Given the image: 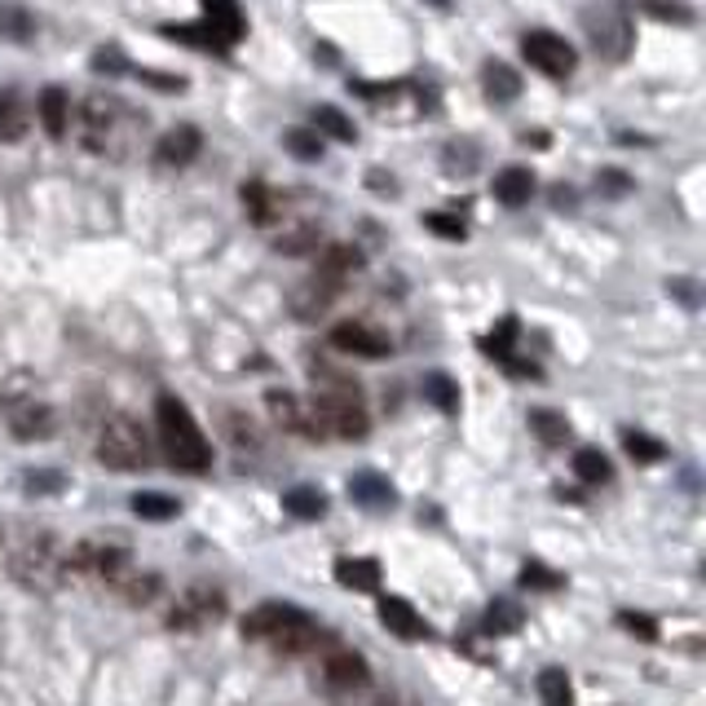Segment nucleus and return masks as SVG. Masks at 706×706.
Wrapping results in <instances>:
<instances>
[{
    "label": "nucleus",
    "mask_w": 706,
    "mask_h": 706,
    "mask_svg": "<svg viewBox=\"0 0 706 706\" xmlns=\"http://www.w3.org/2000/svg\"><path fill=\"white\" fill-rule=\"evenodd\" d=\"M155 424H159V446H164V460L177 468V473H208L213 464V446L204 437V428L195 424L190 407L172 394H159L155 402Z\"/></svg>",
    "instance_id": "f257e3e1"
},
{
    "label": "nucleus",
    "mask_w": 706,
    "mask_h": 706,
    "mask_svg": "<svg viewBox=\"0 0 706 706\" xmlns=\"http://www.w3.org/2000/svg\"><path fill=\"white\" fill-rule=\"evenodd\" d=\"M80 119H85V146L93 155H128V146L146 133V115L106 93L85 98Z\"/></svg>",
    "instance_id": "f03ea898"
},
{
    "label": "nucleus",
    "mask_w": 706,
    "mask_h": 706,
    "mask_svg": "<svg viewBox=\"0 0 706 706\" xmlns=\"http://www.w3.org/2000/svg\"><path fill=\"white\" fill-rule=\"evenodd\" d=\"M243 640H261V645L279 650V654H309L318 645V627L300 605L287 601H266L256 605L243 622H239Z\"/></svg>",
    "instance_id": "7ed1b4c3"
},
{
    "label": "nucleus",
    "mask_w": 706,
    "mask_h": 706,
    "mask_svg": "<svg viewBox=\"0 0 706 706\" xmlns=\"http://www.w3.org/2000/svg\"><path fill=\"white\" fill-rule=\"evenodd\" d=\"M98 460L111 473H142L151 464V437L133 415H106L98 428Z\"/></svg>",
    "instance_id": "20e7f679"
},
{
    "label": "nucleus",
    "mask_w": 706,
    "mask_h": 706,
    "mask_svg": "<svg viewBox=\"0 0 706 706\" xmlns=\"http://www.w3.org/2000/svg\"><path fill=\"white\" fill-rule=\"evenodd\" d=\"M124 569H133V552L115 539H80L72 552H62V574H76V579H98V583H115Z\"/></svg>",
    "instance_id": "39448f33"
},
{
    "label": "nucleus",
    "mask_w": 706,
    "mask_h": 706,
    "mask_svg": "<svg viewBox=\"0 0 706 706\" xmlns=\"http://www.w3.org/2000/svg\"><path fill=\"white\" fill-rule=\"evenodd\" d=\"M579 23H583V36L592 40V49L601 57L622 62L631 53L636 31H631V14L618 5V0H592V5L579 14Z\"/></svg>",
    "instance_id": "423d86ee"
},
{
    "label": "nucleus",
    "mask_w": 706,
    "mask_h": 706,
    "mask_svg": "<svg viewBox=\"0 0 706 706\" xmlns=\"http://www.w3.org/2000/svg\"><path fill=\"white\" fill-rule=\"evenodd\" d=\"M309 407H313V420H318V433L323 437L362 441L371 433V420H367V407L358 394H313Z\"/></svg>",
    "instance_id": "0eeeda50"
},
{
    "label": "nucleus",
    "mask_w": 706,
    "mask_h": 706,
    "mask_svg": "<svg viewBox=\"0 0 706 706\" xmlns=\"http://www.w3.org/2000/svg\"><path fill=\"white\" fill-rule=\"evenodd\" d=\"M522 53L535 72H543L548 80H565L574 67H579V53H574V44L556 31H526L522 40Z\"/></svg>",
    "instance_id": "6e6552de"
},
{
    "label": "nucleus",
    "mask_w": 706,
    "mask_h": 706,
    "mask_svg": "<svg viewBox=\"0 0 706 706\" xmlns=\"http://www.w3.org/2000/svg\"><path fill=\"white\" fill-rule=\"evenodd\" d=\"M221 618H226V596L217 588H204V583L181 592L172 601V609H168V627L172 631H204V627H213Z\"/></svg>",
    "instance_id": "1a4fd4ad"
},
{
    "label": "nucleus",
    "mask_w": 706,
    "mask_h": 706,
    "mask_svg": "<svg viewBox=\"0 0 706 706\" xmlns=\"http://www.w3.org/2000/svg\"><path fill=\"white\" fill-rule=\"evenodd\" d=\"M345 292V279H336V274H328L323 266H318L309 279H300L296 287H292V296H287V309L300 318V323H318L332 305H336V296Z\"/></svg>",
    "instance_id": "9d476101"
},
{
    "label": "nucleus",
    "mask_w": 706,
    "mask_h": 706,
    "mask_svg": "<svg viewBox=\"0 0 706 706\" xmlns=\"http://www.w3.org/2000/svg\"><path fill=\"white\" fill-rule=\"evenodd\" d=\"M57 574H62V548H57L53 535L31 539V543L14 556V579H18L23 588H53Z\"/></svg>",
    "instance_id": "9b49d317"
},
{
    "label": "nucleus",
    "mask_w": 706,
    "mask_h": 706,
    "mask_svg": "<svg viewBox=\"0 0 706 706\" xmlns=\"http://www.w3.org/2000/svg\"><path fill=\"white\" fill-rule=\"evenodd\" d=\"M266 411H270V420H274L283 433L305 437V441H323V433H318V420H313L309 398L287 394V389H270V394H266Z\"/></svg>",
    "instance_id": "f8f14e48"
},
{
    "label": "nucleus",
    "mask_w": 706,
    "mask_h": 706,
    "mask_svg": "<svg viewBox=\"0 0 706 706\" xmlns=\"http://www.w3.org/2000/svg\"><path fill=\"white\" fill-rule=\"evenodd\" d=\"M323 680H328L332 693L354 697V693H367V689H371V667H367V658H358L354 650H336V654L328 658V667H323Z\"/></svg>",
    "instance_id": "ddd939ff"
},
{
    "label": "nucleus",
    "mask_w": 706,
    "mask_h": 706,
    "mask_svg": "<svg viewBox=\"0 0 706 706\" xmlns=\"http://www.w3.org/2000/svg\"><path fill=\"white\" fill-rule=\"evenodd\" d=\"M53 428H57V420H53L49 402H40V398H14L10 402V433L18 441H44V437H53Z\"/></svg>",
    "instance_id": "4468645a"
},
{
    "label": "nucleus",
    "mask_w": 706,
    "mask_h": 706,
    "mask_svg": "<svg viewBox=\"0 0 706 706\" xmlns=\"http://www.w3.org/2000/svg\"><path fill=\"white\" fill-rule=\"evenodd\" d=\"M332 349L354 354V358H389V336H380L371 323H336L332 328Z\"/></svg>",
    "instance_id": "2eb2a0df"
},
{
    "label": "nucleus",
    "mask_w": 706,
    "mask_h": 706,
    "mask_svg": "<svg viewBox=\"0 0 706 706\" xmlns=\"http://www.w3.org/2000/svg\"><path fill=\"white\" fill-rule=\"evenodd\" d=\"M200 151H204L200 128L195 124H177V128H168V133L155 142V164L159 168H185Z\"/></svg>",
    "instance_id": "dca6fc26"
},
{
    "label": "nucleus",
    "mask_w": 706,
    "mask_h": 706,
    "mask_svg": "<svg viewBox=\"0 0 706 706\" xmlns=\"http://www.w3.org/2000/svg\"><path fill=\"white\" fill-rule=\"evenodd\" d=\"M380 622L389 627L398 640H428L433 636V627L415 614V605L411 601H402V596H384L380 601Z\"/></svg>",
    "instance_id": "f3484780"
},
{
    "label": "nucleus",
    "mask_w": 706,
    "mask_h": 706,
    "mask_svg": "<svg viewBox=\"0 0 706 706\" xmlns=\"http://www.w3.org/2000/svg\"><path fill=\"white\" fill-rule=\"evenodd\" d=\"M36 115H40L44 133H49L53 142L67 138V124H72V98H67V89L49 85V89L40 93V102H36Z\"/></svg>",
    "instance_id": "a211bd4d"
},
{
    "label": "nucleus",
    "mask_w": 706,
    "mask_h": 706,
    "mask_svg": "<svg viewBox=\"0 0 706 706\" xmlns=\"http://www.w3.org/2000/svg\"><path fill=\"white\" fill-rule=\"evenodd\" d=\"M31 128V106L18 89H0V142H23Z\"/></svg>",
    "instance_id": "6ab92c4d"
},
{
    "label": "nucleus",
    "mask_w": 706,
    "mask_h": 706,
    "mask_svg": "<svg viewBox=\"0 0 706 706\" xmlns=\"http://www.w3.org/2000/svg\"><path fill=\"white\" fill-rule=\"evenodd\" d=\"M204 23L226 40V44H239L247 23H243V10L239 0H204Z\"/></svg>",
    "instance_id": "aec40b11"
},
{
    "label": "nucleus",
    "mask_w": 706,
    "mask_h": 706,
    "mask_svg": "<svg viewBox=\"0 0 706 706\" xmlns=\"http://www.w3.org/2000/svg\"><path fill=\"white\" fill-rule=\"evenodd\" d=\"M530 195H535V172L530 168H503L499 177H495V200L503 204V208H526L530 204Z\"/></svg>",
    "instance_id": "412c9836"
},
{
    "label": "nucleus",
    "mask_w": 706,
    "mask_h": 706,
    "mask_svg": "<svg viewBox=\"0 0 706 706\" xmlns=\"http://www.w3.org/2000/svg\"><path fill=\"white\" fill-rule=\"evenodd\" d=\"M336 583L349 592H375L380 588V561L371 556H341L336 561Z\"/></svg>",
    "instance_id": "4be33fe9"
},
{
    "label": "nucleus",
    "mask_w": 706,
    "mask_h": 706,
    "mask_svg": "<svg viewBox=\"0 0 706 706\" xmlns=\"http://www.w3.org/2000/svg\"><path fill=\"white\" fill-rule=\"evenodd\" d=\"M482 89H486V98H490L495 106L517 102V93H522V76L512 72L508 62H486V67H482Z\"/></svg>",
    "instance_id": "5701e85b"
},
{
    "label": "nucleus",
    "mask_w": 706,
    "mask_h": 706,
    "mask_svg": "<svg viewBox=\"0 0 706 706\" xmlns=\"http://www.w3.org/2000/svg\"><path fill=\"white\" fill-rule=\"evenodd\" d=\"M239 195H243V208H247V217L256 226H274L279 221V200H274V190L266 181H243Z\"/></svg>",
    "instance_id": "b1692460"
},
{
    "label": "nucleus",
    "mask_w": 706,
    "mask_h": 706,
    "mask_svg": "<svg viewBox=\"0 0 706 706\" xmlns=\"http://www.w3.org/2000/svg\"><path fill=\"white\" fill-rule=\"evenodd\" d=\"M111 588H115L128 605H146V601L159 596V574H151V569H124Z\"/></svg>",
    "instance_id": "393cba45"
},
{
    "label": "nucleus",
    "mask_w": 706,
    "mask_h": 706,
    "mask_svg": "<svg viewBox=\"0 0 706 706\" xmlns=\"http://www.w3.org/2000/svg\"><path fill=\"white\" fill-rule=\"evenodd\" d=\"M574 477H579L583 486H605L614 477L609 455L601 451V446H579V451H574Z\"/></svg>",
    "instance_id": "a878e982"
},
{
    "label": "nucleus",
    "mask_w": 706,
    "mask_h": 706,
    "mask_svg": "<svg viewBox=\"0 0 706 706\" xmlns=\"http://www.w3.org/2000/svg\"><path fill=\"white\" fill-rule=\"evenodd\" d=\"M36 36V18L27 5H18V0H5L0 5V40H14V44H27Z\"/></svg>",
    "instance_id": "bb28decb"
},
{
    "label": "nucleus",
    "mask_w": 706,
    "mask_h": 706,
    "mask_svg": "<svg viewBox=\"0 0 706 706\" xmlns=\"http://www.w3.org/2000/svg\"><path fill=\"white\" fill-rule=\"evenodd\" d=\"M283 508L292 512V517H300V522H318L328 512V495L318 490V486H292L283 495Z\"/></svg>",
    "instance_id": "cd10ccee"
},
{
    "label": "nucleus",
    "mask_w": 706,
    "mask_h": 706,
    "mask_svg": "<svg viewBox=\"0 0 706 706\" xmlns=\"http://www.w3.org/2000/svg\"><path fill=\"white\" fill-rule=\"evenodd\" d=\"M349 495H354V503H367V508H389L394 503V486L380 473H358L349 482Z\"/></svg>",
    "instance_id": "c85d7f7f"
},
{
    "label": "nucleus",
    "mask_w": 706,
    "mask_h": 706,
    "mask_svg": "<svg viewBox=\"0 0 706 706\" xmlns=\"http://www.w3.org/2000/svg\"><path fill=\"white\" fill-rule=\"evenodd\" d=\"M128 503H133V512H138L142 522H172L177 512H181V503L172 495H164V490H138Z\"/></svg>",
    "instance_id": "c756f323"
},
{
    "label": "nucleus",
    "mask_w": 706,
    "mask_h": 706,
    "mask_svg": "<svg viewBox=\"0 0 706 706\" xmlns=\"http://www.w3.org/2000/svg\"><path fill=\"white\" fill-rule=\"evenodd\" d=\"M318 239H323V234H318L313 221H296V226H287V230L274 239V252H279V256H309V252L318 247Z\"/></svg>",
    "instance_id": "7c9ffc66"
},
{
    "label": "nucleus",
    "mask_w": 706,
    "mask_h": 706,
    "mask_svg": "<svg viewBox=\"0 0 706 706\" xmlns=\"http://www.w3.org/2000/svg\"><path fill=\"white\" fill-rule=\"evenodd\" d=\"M164 36L168 40H177V44H190V49H208V53H221V49H230L208 23H185V27H164Z\"/></svg>",
    "instance_id": "2f4dec72"
},
{
    "label": "nucleus",
    "mask_w": 706,
    "mask_h": 706,
    "mask_svg": "<svg viewBox=\"0 0 706 706\" xmlns=\"http://www.w3.org/2000/svg\"><path fill=\"white\" fill-rule=\"evenodd\" d=\"M313 133L318 138H332V142H358V128H354V119H345L336 106H313Z\"/></svg>",
    "instance_id": "473e14b6"
},
{
    "label": "nucleus",
    "mask_w": 706,
    "mask_h": 706,
    "mask_svg": "<svg viewBox=\"0 0 706 706\" xmlns=\"http://www.w3.org/2000/svg\"><path fill=\"white\" fill-rule=\"evenodd\" d=\"M424 398H428L437 411L451 415V411H460V384L446 375V371H428V375H424Z\"/></svg>",
    "instance_id": "72a5a7b5"
},
{
    "label": "nucleus",
    "mask_w": 706,
    "mask_h": 706,
    "mask_svg": "<svg viewBox=\"0 0 706 706\" xmlns=\"http://www.w3.org/2000/svg\"><path fill=\"white\" fill-rule=\"evenodd\" d=\"M318 266H323L328 274H336V279H354L358 270H362V252L358 247H349V243H332L323 256H318Z\"/></svg>",
    "instance_id": "f704fd0d"
},
{
    "label": "nucleus",
    "mask_w": 706,
    "mask_h": 706,
    "mask_svg": "<svg viewBox=\"0 0 706 706\" xmlns=\"http://www.w3.org/2000/svg\"><path fill=\"white\" fill-rule=\"evenodd\" d=\"M530 428H535V437L543 441V446H565L569 441V420L561 415V411H530Z\"/></svg>",
    "instance_id": "c9c22d12"
},
{
    "label": "nucleus",
    "mask_w": 706,
    "mask_h": 706,
    "mask_svg": "<svg viewBox=\"0 0 706 706\" xmlns=\"http://www.w3.org/2000/svg\"><path fill=\"white\" fill-rule=\"evenodd\" d=\"M539 702L543 706H574V689H569V676L561 667L539 671Z\"/></svg>",
    "instance_id": "e433bc0d"
},
{
    "label": "nucleus",
    "mask_w": 706,
    "mask_h": 706,
    "mask_svg": "<svg viewBox=\"0 0 706 706\" xmlns=\"http://www.w3.org/2000/svg\"><path fill=\"white\" fill-rule=\"evenodd\" d=\"M283 146H287V155H296L300 164L323 159V138H318L313 128H287V133H283Z\"/></svg>",
    "instance_id": "4c0bfd02"
},
{
    "label": "nucleus",
    "mask_w": 706,
    "mask_h": 706,
    "mask_svg": "<svg viewBox=\"0 0 706 706\" xmlns=\"http://www.w3.org/2000/svg\"><path fill=\"white\" fill-rule=\"evenodd\" d=\"M622 451L636 460V464H658V460H667V446L663 441H654L650 433H622Z\"/></svg>",
    "instance_id": "58836bf2"
},
{
    "label": "nucleus",
    "mask_w": 706,
    "mask_h": 706,
    "mask_svg": "<svg viewBox=\"0 0 706 706\" xmlns=\"http://www.w3.org/2000/svg\"><path fill=\"white\" fill-rule=\"evenodd\" d=\"M522 622H526V614L512 605V601H495L490 609H486V631H495V636H512V631H522Z\"/></svg>",
    "instance_id": "ea45409f"
},
{
    "label": "nucleus",
    "mask_w": 706,
    "mask_h": 706,
    "mask_svg": "<svg viewBox=\"0 0 706 706\" xmlns=\"http://www.w3.org/2000/svg\"><path fill=\"white\" fill-rule=\"evenodd\" d=\"M565 579L552 569V565H543V561H526L522 565V588H535V592H556Z\"/></svg>",
    "instance_id": "a19ab883"
},
{
    "label": "nucleus",
    "mask_w": 706,
    "mask_h": 706,
    "mask_svg": "<svg viewBox=\"0 0 706 706\" xmlns=\"http://www.w3.org/2000/svg\"><path fill=\"white\" fill-rule=\"evenodd\" d=\"M441 164H446V172H473L477 168V146L473 142H451L446 155H441Z\"/></svg>",
    "instance_id": "79ce46f5"
},
{
    "label": "nucleus",
    "mask_w": 706,
    "mask_h": 706,
    "mask_svg": "<svg viewBox=\"0 0 706 706\" xmlns=\"http://www.w3.org/2000/svg\"><path fill=\"white\" fill-rule=\"evenodd\" d=\"M640 10L663 18V23H693V10L689 5H676V0H640Z\"/></svg>",
    "instance_id": "37998d69"
},
{
    "label": "nucleus",
    "mask_w": 706,
    "mask_h": 706,
    "mask_svg": "<svg viewBox=\"0 0 706 706\" xmlns=\"http://www.w3.org/2000/svg\"><path fill=\"white\" fill-rule=\"evenodd\" d=\"M618 627H622V631H631V636H640V640H654V636H658V622H654V618H645V614H631V609H622V614H618Z\"/></svg>",
    "instance_id": "c03bdc74"
},
{
    "label": "nucleus",
    "mask_w": 706,
    "mask_h": 706,
    "mask_svg": "<svg viewBox=\"0 0 706 706\" xmlns=\"http://www.w3.org/2000/svg\"><path fill=\"white\" fill-rule=\"evenodd\" d=\"M424 226H428L433 234H441V239H455V243H460V239L468 234V230H464V221L446 217V213H428V217H424Z\"/></svg>",
    "instance_id": "a18cd8bd"
},
{
    "label": "nucleus",
    "mask_w": 706,
    "mask_h": 706,
    "mask_svg": "<svg viewBox=\"0 0 706 706\" xmlns=\"http://www.w3.org/2000/svg\"><path fill=\"white\" fill-rule=\"evenodd\" d=\"M226 424L234 428V433H230V441H234V446H256V428H252L247 420H239V415H226Z\"/></svg>",
    "instance_id": "49530a36"
},
{
    "label": "nucleus",
    "mask_w": 706,
    "mask_h": 706,
    "mask_svg": "<svg viewBox=\"0 0 706 706\" xmlns=\"http://www.w3.org/2000/svg\"><path fill=\"white\" fill-rule=\"evenodd\" d=\"M93 67H98L102 76H119V67H124V57H119V49H102V53L93 57Z\"/></svg>",
    "instance_id": "de8ad7c7"
},
{
    "label": "nucleus",
    "mask_w": 706,
    "mask_h": 706,
    "mask_svg": "<svg viewBox=\"0 0 706 706\" xmlns=\"http://www.w3.org/2000/svg\"><path fill=\"white\" fill-rule=\"evenodd\" d=\"M601 185L609 190V195H622V190H627L631 181H627V172H618V168H609V172H601Z\"/></svg>",
    "instance_id": "09e8293b"
},
{
    "label": "nucleus",
    "mask_w": 706,
    "mask_h": 706,
    "mask_svg": "<svg viewBox=\"0 0 706 706\" xmlns=\"http://www.w3.org/2000/svg\"><path fill=\"white\" fill-rule=\"evenodd\" d=\"M57 486H62L57 473H31V477H27V490H57Z\"/></svg>",
    "instance_id": "8fccbe9b"
},
{
    "label": "nucleus",
    "mask_w": 706,
    "mask_h": 706,
    "mask_svg": "<svg viewBox=\"0 0 706 706\" xmlns=\"http://www.w3.org/2000/svg\"><path fill=\"white\" fill-rule=\"evenodd\" d=\"M380 706H411V702H380Z\"/></svg>",
    "instance_id": "3c124183"
}]
</instances>
